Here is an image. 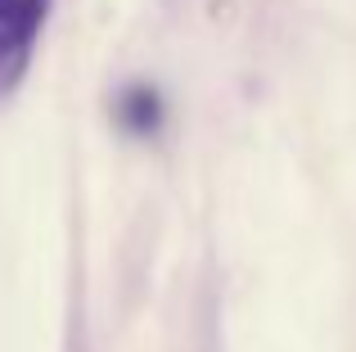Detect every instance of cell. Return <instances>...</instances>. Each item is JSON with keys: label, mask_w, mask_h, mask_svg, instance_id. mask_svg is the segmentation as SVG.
<instances>
[{"label": "cell", "mask_w": 356, "mask_h": 352, "mask_svg": "<svg viewBox=\"0 0 356 352\" xmlns=\"http://www.w3.org/2000/svg\"><path fill=\"white\" fill-rule=\"evenodd\" d=\"M167 109H163V95H158L149 81H131V86L118 90L113 99V122L131 136H154L163 127Z\"/></svg>", "instance_id": "obj_2"}, {"label": "cell", "mask_w": 356, "mask_h": 352, "mask_svg": "<svg viewBox=\"0 0 356 352\" xmlns=\"http://www.w3.org/2000/svg\"><path fill=\"white\" fill-rule=\"evenodd\" d=\"M50 0H0V90L27 72Z\"/></svg>", "instance_id": "obj_1"}]
</instances>
